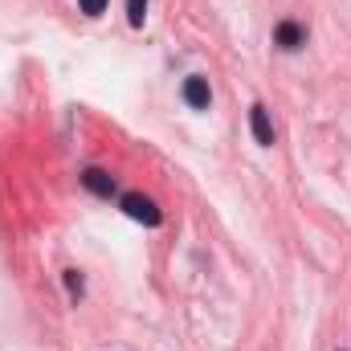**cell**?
I'll use <instances>...</instances> for the list:
<instances>
[{"label": "cell", "mask_w": 351, "mask_h": 351, "mask_svg": "<svg viewBox=\"0 0 351 351\" xmlns=\"http://www.w3.org/2000/svg\"><path fill=\"white\" fill-rule=\"evenodd\" d=\"M123 213H127L131 221H139V225H152V229L164 221L160 204H156L152 196H143V192H127V196H123Z\"/></svg>", "instance_id": "1"}, {"label": "cell", "mask_w": 351, "mask_h": 351, "mask_svg": "<svg viewBox=\"0 0 351 351\" xmlns=\"http://www.w3.org/2000/svg\"><path fill=\"white\" fill-rule=\"evenodd\" d=\"M184 102H188L192 110H208V102H213V90H208V78L192 74V78L184 82Z\"/></svg>", "instance_id": "2"}, {"label": "cell", "mask_w": 351, "mask_h": 351, "mask_svg": "<svg viewBox=\"0 0 351 351\" xmlns=\"http://www.w3.org/2000/svg\"><path fill=\"white\" fill-rule=\"evenodd\" d=\"M250 131H254V139L262 147H274V123H269V110H265L262 102L250 110Z\"/></svg>", "instance_id": "3"}, {"label": "cell", "mask_w": 351, "mask_h": 351, "mask_svg": "<svg viewBox=\"0 0 351 351\" xmlns=\"http://www.w3.org/2000/svg\"><path fill=\"white\" fill-rule=\"evenodd\" d=\"M274 41H278L282 49H298V45L306 41V29H302L298 21H282V25L274 29Z\"/></svg>", "instance_id": "4"}, {"label": "cell", "mask_w": 351, "mask_h": 351, "mask_svg": "<svg viewBox=\"0 0 351 351\" xmlns=\"http://www.w3.org/2000/svg\"><path fill=\"white\" fill-rule=\"evenodd\" d=\"M82 184H86L94 196H114V176H106L102 168H86L82 172Z\"/></svg>", "instance_id": "5"}, {"label": "cell", "mask_w": 351, "mask_h": 351, "mask_svg": "<svg viewBox=\"0 0 351 351\" xmlns=\"http://www.w3.org/2000/svg\"><path fill=\"white\" fill-rule=\"evenodd\" d=\"M143 16H147V0H127V21H131V29H139Z\"/></svg>", "instance_id": "6"}, {"label": "cell", "mask_w": 351, "mask_h": 351, "mask_svg": "<svg viewBox=\"0 0 351 351\" xmlns=\"http://www.w3.org/2000/svg\"><path fill=\"white\" fill-rule=\"evenodd\" d=\"M78 4H82L86 16H102V12H106V0H78Z\"/></svg>", "instance_id": "7"}, {"label": "cell", "mask_w": 351, "mask_h": 351, "mask_svg": "<svg viewBox=\"0 0 351 351\" xmlns=\"http://www.w3.org/2000/svg\"><path fill=\"white\" fill-rule=\"evenodd\" d=\"M66 286H70V290H74V294H82V278H78V274H74V269H70V274H66Z\"/></svg>", "instance_id": "8"}]
</instances>
